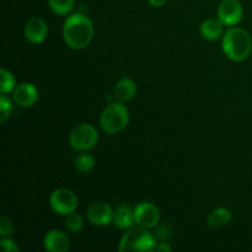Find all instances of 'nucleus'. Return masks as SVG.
I'll list each match as a JSON object with an SVG mask.
<instances>
[{"instance_id":"6ab92c4d","label":"nucleus","mask_w":252,"mask_h":252,"mask_svg":"<svg viewBox=\"0 0 252 252\" xmlns=\"http://www.w3.org/2000/svg\"><path fill=\"white\" fill-rule=\"evenodd\" d=\"M0 75H1V81H0V91L1 94H9L10 91L15 90V76L9 70L2 68L0 70Z\"/></svg>"},{"instance_id":"5701e85b","label":"nucleus","mask_w":252,"mask_h":252,"mask_svg":"<svg viewBox=\"0 0 252 252\" xmlns=\"http://www.w3.org/2000/svg\"><path fill=\"white\" fill-rule=\"evenodd\" d=\"M0 245L4 252H17L19 251V246L16 245L14 240H11L10 238H2L0 241Z\"/></svg>"},{"instance_id":"1a4fd4ad","label":"nucleus","mask_w":252,"mask_h":252,"mask_svg":"<svg viewBox=\"0 0 252 252\" xmlns=\"http://www.w3.org/2000/svg\"><path fill=\"white\" fill-rule=\"evenodd\" d=\"M24 33L30 43L39 44L47 38L48 26H47L46 21L41 17H31L30 20H27L26 25H25Z\"/></svg>"},{"instance_id":"f03ea898","label":"nucleus","mask_w":252,"mask_h":252,"mask_svg":"<svg viewBox=\"0 0 252 252\" xmlns=\"http://www.w3.org/2000/svg\"><path fill=\"white\" fill-rule=\"evenodd\" d=\"M223 51L231 61H245L252 51L251 36L244 29L231 27L223 37Z\"/></svg>"},{"instance_id":"423d86ee","label":"nucleus","mask_w":252,"mask_h":252,"mask_svg":"<svg viewBox=\"0 0 252 252\" xmlns=\"http://www.w3.org/2000/svg\"><path fill=\"white\" fill-rule=\"evenodd\" d=\"M49 204L56 213L69 216L78 208V198L70 189H58L52 192L49 197Z\"/></svg>"},{"instance_id":"9b49d317","label":"nucleus","mask_w":252,"mask_h":252,"mask_svg":"<svg viewBox=\"0 0 252 252\" xmlns=\"http://www.w3.org/2000/svg\"><path fill=\"white\" fill-rule=\"evenodd\" d=\"M14 101L21 107H31L38 100V90L33 84L22 83L14 90Z\"/></svg>"},{"instance_id":"aec40b11","label":"nucleus","mask_w":252,"mask_h":252,"mask_svg":"<svg viewBox=\"0 0 252 252\" xmlns=\"http://www.w3.org/2000/svg\"><path fill=\"white\" fill-rule=\"evenodd\" d=\"M84 226V220L83 218H81L80 214L78 213H71L69 214L68 217H66V220H65V228L66 230H69L70 233H79V231H81V229H83Z\"/></svg>"},{"instance_id":"6e6552de","label":"nucleus","mask_w":252,"mask_h":252,"mask_svg":"<svg viewBox=\"0 0 252 252\" xmlns=\"http://www.w3.org/2000/svg\"><path fill=\"white\" fill-rule=\"evenodd\" d=\"M218 19L226 26H234L243 19V6L239 0H223L218 7Z\"/></svg>"},{"instance_id":"2eb2a0df","label":"nucleus","mask_w":252,"mask_h":252,"mask_svg":"<svg viewBox=\"0 0 252 252\" xmlns=\"http://www.w3.org/2000/svg\"><path fill=\"white\" fill-rule=\"evenodd\" d=\"M224 24L219 19H208L201 25V33L208 41H216L223 34Z\"/></svg>"},{"instance_id":"f257e3e1","label":"nucleus","mask_w":252,"mask_h":252,"mask_svg":"<svg viewBox=\"0 0 252 252\" xmlns=\"http://www.w3.org/2000/svg\"><path fill=\"white\" fill-rule=\"evenodd\" d=\"M63 36L70 48H86L94 37L93 21L83 14L70 15L64 22Z\"/></svg>"},{"instance_id":"dca6fc26","label":"nucleus","mask_w":252,"mask_h":252,"mask_svg":"<svg viewBox=\"0 0 252 252\" xmlns=\"http://www.w3.org/2000/svg\"><path fill=\"white\" fill-rule=\"evenodd\" d=\"M231 218V212L230 209L224 208V207H220V208H217L209 214L208 217V225L212 226V228H220V226L226 225V224L230 223Z\"/></svg>"},{"instance_id":"4be33fe9","label":"nucleus","mask_w":252,"mask_h":252,"mask_svg":"<svg viewBox=\"0 0 252 252\" xmlns=\"http://www.w3.org/2000/svg\"><path fill=\"white\" fill-rule=\"evenodd\" d=\"M12 234H14V225H12L11 220L7 219L6 217H1L0 218V236L9 238Z\"/></svg>"},{"instance_id":"39448f33","label":"nucleus","mask_w":252,"mask_h":252,"mask_svg":"<svg viewBox=\"0 0 252 252\" xmlns=\"http://www.w3.org/2000/svg\"><path fill=\"white\" fill-rule=\"evenodd\" d=\"M98 140L97 130L95 127L90 125H79L73 129L69 137V143H70L71 148L75 150H80V152H86V150L91 149L96 145Z\"/></svg>"},{"instance_id":"412c9836","label":"nucleus","mask_w":252,"mask_h":252,"mask_svg":"<svg viewBox=\"0 0 252 252\" xmlns=\"http://www.w3.org/2000/svg\"><path fill=\"white\" fill-rule=\"evenodd\" d=\"M0 111H1L0 122L4 123L10 117V113L12 111V102L10 97H7L6 94H2L1 97H0Z\"/></svg>"},{"instance_id":"f3484780","label":"nucleus","mask_w":252,"mask_h":252,"mask_svg":"<svg viewBox=\"0 0 252 252\" xmlns=\"http://www.w3.org/2000/svg\"><path fill=\"white\" fill-rule=\"evenodd\" d=\"M52 11L57 15H66L74 6V0H48Z\"/></svg>"},{"instance_id":"9d476101","label":"nucleus","mask_w":252,"mask_h":252,"mask_svg":"<svg viewBox=\"0 0 252 252\" xmlns=\"http://www.w3.org/2000/svg\"><path fill=\"white\" fill-rule=\"evenodd\" d=\"M113 214L110 206L105 202H95L88 209V218L91 224L96 226H106L113 221Z\"/></svg>"},{"instance_id":"4468645a","label":"nucleus","mask_w":252,"mask_h":252,"mask_svg":"<svg viewBox=\"0 0 252 252\" xmlns=\"http://www.w3.org/2000/svg\"><path fill=\"white\" fill-rule=\"evenodd\" d=\"M137 93L135 83L129 78H122L116 83L115 85V96L121 102H127L134 97Z\"/></svg>"},{"instance_id":"b1692460","label":"nucleus","mask_w":252,"mask_h":252,"mask_svg":"<svg viewBox=\"0 0 252 252\" xmlns=\"http://www.w3.org/2000/svg\"><path fill=\"white\" fill-rule=\"evenodd\" d=\"M155 250L157 251H171V248H170L169 245H167L166 243H161L159 244V245H157V248H155Z\"/></svg>"},{"instance_id":"0eeeda50","label":"nucleus","mask_w":252,"mask_h":252,"mask_svg":"<svg viewBox=\"0 0 252 252\" xmlns=\"http://www.w3.org/2000/svg\"><path fill=\"white\" fill-rule=\"evenodd\" d=\"M134 216L138 226H142L144 229L155 228L160 220V212L158 207L148 202L140 203L134 209Z\"/></svg>"},{"instance_id":"ddd939ff","label":"nucleus","mask_w":252,"mask_h":252,"mask_svg":"<svg viewBox=\"0 0 252 252\" xmlns=\"http://www.w3.org/2000/svg\"><path fill=\"white\" fill-rule=\"evenodd\" d=\"M113 223L120 229H129L135 223L134 209L128 204L120 206L113 214Z\"/></svg>"},{"instance_id":"20e7f679","label":"nucleus","mask_w":252,"mask_h":252,"mask_svg":"<svg viewBox=\"0 0 252 252\" xmlns=\"http://www.w3.org/2000/svg\"><path fill=\"white\" fill-rule=\"evenodd\" d=\"M157 248L155 239L147 229L132 228L123 235L118 251H153Z\"/></svg>"},{"instance_id":"a211bd4d","label":"nucleus","mask_w":252,"mask_h":252,"mask_svg":"<svg viewBox=\"0 0 252 252\" xmlns=\"http://www.w3.org/2000/svg\"><path fill=\"white\" fill-rule=\"evenodd\" d=\"M74 165L80 172H90L95 167V160L90 154H80L75 158Z\"/></svg>"},{"instance_id":"393cba45","label":"nucleus","mask_w":252,"mask_h":252,"mask_svg":"<svg viewBox=\"0 0 252 252\" xmlns=\"http://www.w3.org/2000/svg\"><path fill=\"white\" fill-rule=\"evenodd\" d=\"M149 2L153 5V6H155V7H161L162 5H165V2H166V0H149Z\"/></svg>"},{"instance_id":"f8f14e48","label":"nucleus","mask_w":252,"mask_h":252,"mask_svg":"<svg viewBox=\"0 0 252 252\" xmlns=\"http://www.w3.org/2000/svg\"><path fill=\"white\" fill-rule=\"evenodd\" d=\"M43 245L49 252H65L70 249V240L66 234L59 230H51L44 236Z\"/></svg>"},{"instance_id":"7ed1b4c3","label":"nucleus","mask_w":252,"mask_h":252,"mask_svg":"<svg viewBox=\"0 0 252 252\" xmlns=\"http://www.w3.org/2000/svg\"><path fill=\"white\" fill-rule=\"evenodd\" d=\"M129 122V113L127 107L121 102H115L108 105L101 115L100 123L103 132L108 134L120 133L127 127Z\"/></svg>"}]
</instances>
